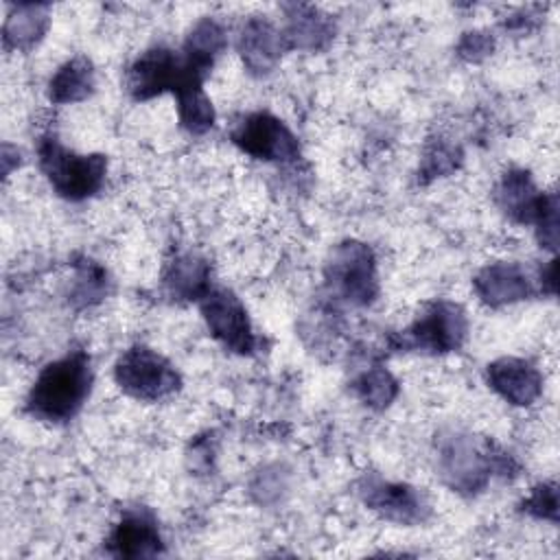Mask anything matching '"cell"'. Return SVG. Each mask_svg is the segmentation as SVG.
I'll use <instances>...</instances> for the list:
<instances>
[{
	"label": "cell",
	"instance_id": "obj_1",
	"mask_svg": "<svg viewBox=\"0 0 560 560\" xmlns=\"http://www.w3.org/2000/svg\"><path fill=\"white\" fill-rule=\"evenodd\" d=\"M90 357L83 350H72L39 372L28 392L26 411L44 422H68L79 413L90 396Z\"/></svg>",
	"mask_w": 560,
	"mask_h": 560
},
{
	"label": "cell",
	"instance_id": "obj_2",
	"mask_svg": "<svg viewBox=\"0 0 560 560\" xmlns=\"http://www.w3.org/2000/svg\"><path fill=\"white\" fill-rule=\"evenodd\" d=\"M510 468L512 457L488 440L459 431L444 433L438 440V472L448 488L462 494L483 490L492 475H505Z\"/></svg>",
	"mask_w": 560,
	"mask_h": 560
},
{
	"label": "cell",
	"instance_id": "obj_3",
	"mask_svg": "<svg viewBox=\"0 0 560 560\" xmlns=\"http://www.w3.org/2000/svg\"><path fill=\"white\" fill-rule=\"evenodd\" d=\"M37 155L42 173L63 199H88L96 195L105 182L107 160L101 153L79 155L66 149L55 136H46L37 144Z\"/></svg>",
	"mask_w": 560,
	"mask_h": 560
},
{
	"label": "cell",
	"instance_id": "obj_4",
	"mask_svg": "<svg viewBox=\"0 0 560 560\" xmlns=\"http://www.w3.org/2000/svg\"><path fill=\"white\" fill-rule=\"evenodd\" d=\"M328 293L350 306H365L378 293L376 260L365 243L346 241L337 245L324 267Z\"/></svg>",
	"mask_w": 560,
	"mask_h": 560
},
{
	"label": "cell",
	"instance_id": "obj_5",
	"mask_svg": "<svg viewBox=\"0 0 560 560\" xmlns=\"http://www.w3.org/2000/svg\"><path fill=\"white\" fill-rule=\"evenodd\" d=\"M120 389L138 400H162L179 389V374L155 350L133 346L120 354L114 368Z\"/></svg>",
	"mask_w": 560,
	"mask_h": 560
},
{
	"label": "cell",
	"instance_id": "obj_6",
	"mask_svg": "<svg viewBox=\"0 0 560 560\" xmlns=\"http://www.w3.org/2000/svg\"><path fill=\"white\" fill-rule=\"evenodd\" d=\"M190 83H203L188 70L171 48L155 46L144 50L127 70V90L136 101L153 98L166 90L177 92Z\"/></svg>",
	"mask_w": 560,
	"mask_h": 560
},
{
	"label": "cell",
	"instance_id": "obj_7",
	"mask_svg": "<svg viewBox=\"0 0 560 560\" xmlns=\"http://www.w3.org/2000/svg\"><path fill=\"white\" fill-rule=\"evenodd\" d=\"M468 322L466 313L455 302H433L429 304L416 322L402 335V348H416L422 352H453L466 339Z\"/></svg>",
	"mask_w": 560,
	"mask_h": 560
},
{
	"label": "cell",
	"instance_id": "obj_8",
	"mask_svg": "<svg viewBox=\"0 0 560 560\" xmlns=\"http://www.w3.org/2000/svg\"><path fill=\"white\" fill-rule=\"evenodd\" d=\"M232 142L247 155L265 162H293L300 144L293 131L267 112L247 114L232 131Z\"/></svg>",
	"mask_w": 560,
	"mask_h": 560
},
{
	"label": "cell",
	"instance_id": "obj_9",
	"mask_svg": "<svg viewBox=\"0 0 560 560\" xmlns=\"http://www.w3.org/2000/svg\"><path fill=\"white\" fill-rule=\"evenodd\" d=\"M201 315L212 337L228 350L247 354L256 346L249 317L241 300L228 289H210L201 298Z\"/></svg>",
	"mask_w": 560,
	"mask_h": 560
},
{
	"label": "cell",
	"instance_id": "obj_10",
	"mask_svg": "<svg viewBox=\"0 0 560 560\" xmlns=\"http://www.w3.org/2000/svg\"><path fill=\"white\" fill-rule=\"evenodd\" d=\"M359 497L372 512L400 525L422 523L431 512L427 497L418 488L394 483L378 475H370L359 481Z\"/></svg>",
	"mask_w": 560,
	"mask_h": 560
},
{
	"label": "cell",
	"instance_id": "obj_11",
	"mask_svg": "<svg viewBox=\"0 0 560 560\" xmlns=\"http://www.w3.org/2000/svg\"><path fill=\"white\" fill-rule=\"evenodd\" d=\"M556 192H540L532 179V175L523 168L508 171L497 188H494V201L516 223H538L547 206Z\"/></svg>",
	"mask_w": 560,
	"mask_h": 560
},
{
	"label": "cell",
	"instance_id": "obj_12",
	"mask_svg": "<svg viewBox=\"0 0 560 560\" xmlns=\"http://www.w3.org/2000/svg\"><path fill=\"white\" fill-rule=\"evenodd\" d=\"M486 378H488V385L503 400L516 407L532 405L542 392L540 372L532 363L514 357H503L499 361H492L486 370Z\"/></svg>",
	"mask_w": 560,
	"mask_h": 560
},
{
	"label": "cell",
	"instance_id": "obj_13",
	"mask_svg": "<svg viewBox=\"0 0 560 560\" xmlns=\"http://www.w3.org/2000/svg\"><path fill=\"white\" fill-rule=\"evenodd\" d=\"M284 50H287V42L282 31H278L269 20L252 18L245 22L238 35V52H241L243 66L252 74L256 77L269 74L280 61Z\"/></svg>",
	"mask_w": 560,
	"mask_h": 560
},
{
	"label": "cell",
	"instance_id": "obj_14",
	"mask_svg": "<svg viewBox=\"0 0 560 560\" xmlns=\"http://www.w3.org/2000/svg\"><path fill=\"white\" fill-rule=\"evenodd\" d=\"M107 547L120 558H151L162 551V536L147 510H127L114 525Z\"/></svg>",
	"mask_w": 560,
	"mask_h": 560
},
{
	"label": "cell",
	"instance_id": "obj_15",
	"mask_svg": "<svg viewBox=\"0 0 560 560\" xmlns=\"http://www.w3.org/2000/svg\"><path fill=\"white\" fill-rule=\"evenodd\" d=\"M475 291L481 302L503 306L525 300L534 293L532 278L518 262H492L475 276Z\"/></svg>",
	"mask_w": 560,
	"mask_h": 560
},
{
	"label": "cell",
	"instance_id": "obj_16",
	"mask_svg": "<svg viewBox=\"0 0 560 560\" xmlns=\"http://www.w3.org/2000/svg\"><path fill=\"white\" fill-rule=\"evenodd\" d=\"M287 26L282 31L287 48L322 50L335 35L332 20L311 4H289Z\"/></svg>",
	"mask_w": 560,
	"mask_h": 560
},
{
	"label": "cell",
	"instance_id": "obj_17",
	"mask_svg": "<svg viewBox=\"0 0 560 560\" xmlns=\"http://www.w3.org/2000/svg\"><path fill=\"white\" fill-rule=\"evenodd\" d=\"M162 280L171 298L201 300L210 291V267L201 256L182 252L166 262Z\"/></svg>",
	"mask_w": 560,
	"mask_h": 560
},
{
	"label": "cell",
	"instance_id": "obj_18",
	"mask_svg": "<svg viewBox=\"0 0 560 560\" xmlns=\"http://www.w3.org/2000/svg\"><path fill=\"white\" fill-rule=\"evenodd\" d=\"M225 46H228L225 28L217 20L203 18L188 33V37L184 42V57L182 59H184V63L188 66V70L192 74H197L199 79H206L214 59L221 55V50Z\"/></svg>",
	"mask_w": 560,
	"mask_h": 560
},
{
	"label": "cell",
	"instance_id": "obj_19",
	"mask_svg": "<svg viewBox=\"0 0 560 560\" xmlns=\"http://www.w3.org/2000/svg\"><path fill=\"white\" fill-rule=\"evenodd\" d=\"M46 26H48V4L28 2V4L11 7L2 28L4 48L28 50L44 37Z\"/></svg>",
	"mask_w": 560,
	"mask_h": 560
},
{
	"label": "cell",
	"instance_id": "obj_20",
	"mask_svg": "<svg viewBox=\"0 0 560 560\" xmlns=\"http://www.w3.org/2000/svg\"><path fill=\"white\" fill-rule=\"evenodd\" d=\"M94 68L85 57L66 61L48 81V98L57 105L85 101L94 92Z\"/></svg>",
	"mask_w": 560,
	"mask_h": 560
},
{
	"label": "cell",
	"instance_id": "obj_21",
	"mask_svg": "<svg viewBox=\"0 0 560 560\" xmlns=\"http://www.w3.org/2000/svg\"><path fill=\"white\" fill-rule=\"evenodd\" d=\"M177 96V116H179V125L199 136L206 133L212 125H214V109L210 98L203 94L201 83H190L182 90L175 92Z\"/></svg>",
	"mask_w": 560,
	"mask_h": 560
},
{
	"label": "cell",
	"instance_id": "obj_22",
	"mask_svg": "<svg viewBox=\"0 0 560 560\" xmlns=\"http://www.w3.org/2000/svg\"><path fill=\"white\" fill-rule=\"evenodd\" d=\"M352 392L370 409H385L396 398L398 383L385 368L374 365L354 378Z\"/></svg>",
	"mask_w": 560,
	"mask_h": 560
},
{
	"label": "cell",
	"instance_id": "obj_23",
	"mask_svg": "<svg viewBox=\"0 0 560 560\" xmlns=\"http://www.w3.org/2000/svg\"><path fill=\"white\" fill-rule=\"evenodd\" d=\"M105 293H107V273H105V269L98 267L92 260H83L77 269V278H74L70 300L85 306V304H94V302L103 300Z\"/></svg>",
	"mask_w": 560,
	"mask_h": 560
},
{
	"label": "cell",
	"instance_id": "obj_24",
	"mask_svg": "<svg viewBox=\"0 0 560 560\" xmlns=\"http://www.w3.org/2000/svg\"><path fill=\"white\" fill-rule=\"evenodd\" d=\"M521 508L534 518L558 523V486L553 481L536 486Z\"/></svg>",
	"mask_w": 560,
	"mask_h": 560
},
{
	"label": "cell",
	"instance_id": "obj_25",
	"mask_svg": "<svg viewBox=\"0 0 560 560\" xmlns=\"http://www.w3.org/2000/svg\"><path fill=\"white\" fill-rule=\"evenodd\" d=\"M457 166V151L444 142L431 147L422 158V175L442 177Z\"/></svg>",
	"mask_w": 560,
	"mask_h": 560
},
{
	"label": "cell",
	"instance_id": "obj_26",
	"mask_svg": "<svg viewBox=\"0 0 560 560\" xmlns=\"http://www.w3.org/2000/svg\"><path fill=\"white\" fill-rule=\"evenodd\" d=\"M492 37L483 31H468L464 33V37L457 44V52L459 57H464L466 61H479L486 55L492 52Z\"/></svg>",
	"mask_w": 560,
	"mask_h": 560
}]
</instances>
